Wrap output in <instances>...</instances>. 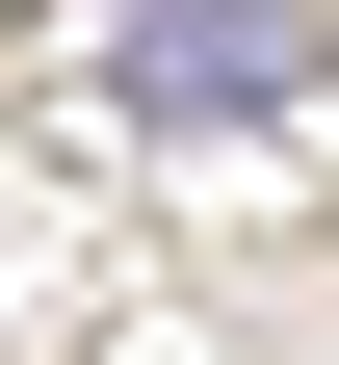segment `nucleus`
<instances>
[{"label":"nucleus","instance_id":"obj_1","mask_svg":"<svg viewBox=\"0 0 339 365\" xmlns=\"http://www.w3.org/2000/svg\"><path fill=\"white\" fill-rule=\"evenodd\" d=\"M287 78H313L287 0H183V26H131V105H157V130H235V105H287Z\"/></svg>","mask_w":339,"mask_h":365}]
</instances>
